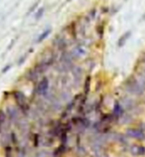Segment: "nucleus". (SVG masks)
Wrapping results in <instances>:
<instances>
[{"mask_svg": "<svg viewBox=\"0 0 145 157\" xmlns=\"http://www.w3.org/2000/svg\"><path fill=\"white\" fill-rule=\"evenodd\" d=\"M48 87H49V83H48V78L46 77L43 78L38 84V87H37L38 94H40V95H46V93L48 90Z\"/></svg>", "mask_w": 145, "mask_h": 157, "instance_id": "7ed1b4c3", "label": "nucleus"}, {"mask_svg": "<svg viewBox=\"0 0 145 157\" xmlns=\"http://www.w3.org/2000/svg\"><path fill=\"white\" fill-rule=\"evenodd\" d=\"M43 14H44V8H40L38 11V14H37V16H36V18H37V19H40V18L43 16Z\"/></svg>", "mask_w": 145, "mask_h": 157, "instance_id": "f8f14e48", "label": "nucleus"}, {"mask_svg": "<svg viewBox=\"0 0 145 157\" xmlns=\"http://www.w3.org/2000/svg\"><path fill=\"white\" fill-rule=\"evenodd\" d=\"M9 68H10V66H9V65H8L7 67H5V69H4V70H3V72H5V71H7V70H8Z\"/></svg>", "mask_w": 145, "mask_h": 157, "instance_id": "ddd939ff", "label": "nucleus"}, {"mask_svg": "<svg viewBox=\"0 0 145 157\" xmlns=\"http://www.w3.org/2000/svg\"><path fill=\"white\" fill-rule=\"evenodd\" d=\"M6 119V115L4 114V112L0 110V123H3Z\"/></svg>", "mask_w": 145, "mask_h": 157, "instance_id": "9b49d317", "label": "nucleus"}, {"mask_svg": "<svg viewBox=\"0 0 145 157\" xmlns=\"http://www.w3.org/2000/svg\"><path fill=\"white\" fill-rule=\"evenodd\" d=\"M0 124H1V123H0Z\"/></svg>", "mask_w": 145, "mask_h": 157, "instance_id": "4468645a", "label": "nucleus"}, {"mask_svg": "<svg viewBox=\"0 0 145 157\" xmlns=\"http://www.w3.org/2000/svg\"><path fill=\"white\" fill-rule=\"evenodd\" d=\"M114 113H115V115H120L121 114V107L120 104H116L115 109H114Z\"/></svg>", "mask_w": 145, "mask_h": 157, "instance_id": "9d476101", "label": "nucleus"}, {"mask_svg": "<svg viewBox=\"0 0 145 157\" xmlns=\"http://www.w3.org/2000/svg\"><path fill=\"white\" fill-rule=\"evenodd\" d=\"M130 152L132 153L133 155H141L145 153V148L142 146H136L134 145L130 148Z\"/></svg>", "mask_w": 145, "mask_h": 157, "instance_id": "39448f33", "label": "nucleus"}, {"mask_svg": "<svg viewBox=\"0 0 145 157\" xmlns=\"http://www.w3.org/2000/svg\"><path fill=\"white\" fill-rule=\"evenodd\" d=\"M128 89L133 94H141L144 90V86L136 79H130L128 83Z\"/></svg>", "mask_w": 145, "mask_h": 157, "instance_id": "f257e3e1", "label": "nucleus"}, {"mask_svg": "<svg viewBox=\"0 0 145 157\" xmlns=\"http://www.w3.org/2000/svg\"><path fill=\"white\" fill-rule=\"evenodd\" d=\"M13 96H14V99L17 103V105L19 106L22 110L26 111L28 109V106H27V103H26V97L23 93L21 91H14L13 92Z\"/></svg>", "mask_w": 145, "mask_h": 157, "instance_id": "f03ea898", "label": "nucleus"}, {"mask_svg": "<svg viewBox=\"0 0 145 157\" xmlns=\"http://www.w3.org/2000/svg\"><path fill=\"white\" fill-rule=\"evenodd\" d=\"M130 35H131V32L129 31V32H126V33H124V35L121 36L120 39L119 40V43H117L119 47H122V46H124V44L126 43V41H128V39L130 37Z\"/></svg>", "mask_w": 145, "mask_h": 157, "instance_id": "423d86ee", "label": "nucleus"}, {"mask_svg": "<svg viewBox=\"0 0 145 157\" xmlns=\"http://www.w3.org/2000/svg\"><path fill=\"white\" fill-rule=\"evenodd\" d=\"M49 34H51V29H48L47 31H44V33H43V34L40 35V37L38 38L37 42H38V43H42V42L44 41V40L46 39Z\"/></svg>", "mask_w": 145, "mask_h": 157, "instance_id": "0eeeda50", "label": "nucleus"}, {"mask_svg": "<svg viewBox=\"0 0 145 157\" xmlns=\"http://www.w3.org/2000/svg\"><path fill=\"white\" fill-rule=\"evenodd\" d=\"M126 136L132 138H136V140H144L145 138V134L141 131L134 128H128L126 131Z\"/></svg>", "mask_w": 145, "mask_h": 157, "instance_id": "20e7f679", "label": "nucleus"}, {"mask_svg": "<svg viewBox=\"0 0 145 157\" xmlns=\"http://www.w3.org/2000/svg\"><path fill=\"white\" fill-rule=\"evenodd\" d=\"M90 77H87L86 78V81H85V86H84V91H85V94H87L89 92V89H90Z\"/></svg>", "mask_w": 145, "mask_h": 157, "instance_id": "1a4fd4ad", "label": "nucleus"}, {"mask_svg": "<svg viewBox=\"0 0 145 157\" xmlns=\"http://www.w3.org/2000/svg\"><path fill=\"white\" fill-rule=\"evenodd\" d=\"M8 115L11 118V120H15V119L18 118V113H17V111L15 109H9Z\"/></svg>", "mask_w": 145, "mask_h": 157, "instance_id": "6e6552de", "label": "nucleus"}]
</instances>
